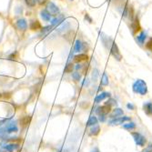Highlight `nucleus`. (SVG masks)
<instances>
[{"mask_svg": "<svg viewBox=\"0 0 152 152\" xmlns=\"http://www.w3.org/2000/svg\"><path fill=\"white\" fill-rule=\"evenodd\" d=\"M17 55H18V52H15V54L13 53V54L11 55V56H9V57H8V59H11V60H12V59H16Z\"/></svg>", "mask_w": 152, "mask_h": 152, "instance_id": "31", "label": "nucleus"}, {"mask_svg": "<svg viewBox=\"0 0 152 152\" xmlns=\"http://www.w3.org/2000/svg\"><path fill=\"white\" fill-rule=\"evenodd\" d=\"M16 25H17V27H18V28L19 30H21V31H25V30H26V28H27V22H26L25 19H23V18L18 19V20L17 21Z\"/></svg>", "mask_w": 152, "mask_h": 152, "instance_id": "9", "label": "nucleus"}, {"mask_svg": "<svg viewBox=\"0 0 152 152\" xmlns=\"http://www.w3.org/2000/svg\"><path fill=\"white\" fill-rule=\"evenodd\" d=\"M65 19V18H64V16H60V15H58V17H56L52 21H51V25L54 26H57V25H59L60 23H62L63 22V20Z\"/></svg>", "mask_w": 152, "mask_h": 152, "instance_id": "18", "label": "nucleus"}, {"mask_svg": "<svg viewBox=\"0 0 152 152\" xmlns=\"http://www.w3.org/2000/svg\"><path fill=\"white\" fill-rule=\"evenodd\" d=\"M143 108H144V111L146 112L147 115H148V116L152 115V102L145 103L143 106Z\"/></svg>", "mask_w": 152, "mask_h": 152, "instance_id": "14", "label": "nucleus"}, {"mask_svg": "<svg viewBox=\"0 0 152 152\" xmlns=\"http://www.w3.org/2000/svg\"><path fill=\"white\" fill-rule=\"evenodd\" d=\"M18 130V127L16 124H13V122L8 123L7 126L6 127V132L7 133H13V132H17Z\"/></svg>", "mask_w": 152, "mask_h": 152, "instance_id": "12", "label": "nucleus"}, {"mask_svg": "<svg viewBox=\"0 0 152 152\" xmlns=\"http://www.w3.org/2000/svg\"><path fill=\"white\" fill-rule=\"evenodd\" d=\"M123 114H124V113H123V110H122L121 108L117 107V108H115V109L113 110V111H112L111 115H110V118H118V117H121Z\"/></svg>", "mask_w": 152, "mask_h": 152, "instance_id": "16", "label": "nucleus"}, {"mask_svg": "<svg viewBox=\"0 0 152 152\" xmlns=\"http://www.w3.org/2000/svg\"><path fill=\"white\" fill-rule=\"evenodd\" d=\"M123 128L125 129H128V130H132V129H134L136 128V125H135V123H133V122H129V123H127V124H124Z\"/></svg>", "mask_w": 152, "mask_h": 152, "instance_id": "22", "label": "nucleus"}, {"mask_svg": "<svg viewBox=\"0 0 152 152\" xmlns=\"http://www.w3.org/2000/svg\"><path fill=\"white\" fill-rule=\"evenodd\" d=\"M131 135H132L133 139H134V140H135V142H136V144L137 146H140V147H144L145 146V144L147 142V140H146V137L143 135H141L139 132H133V133H131Z\"/></svg>", "mask_w": 152, "mask_h": 152, "instance_id": "3", "label": "nucleus"}, {"mask_svg": "<svg viewBox=\"0 0 152 152\" xmlns=\"http://www.w3.org/2000/svg\"><path fill=\"white\" fill-rule=\"evenodd\" d=\"M0 152H2V150H0Z\"/></svg>", "mask_w": 152, "mask_h": 152, "instance_id": "36", "label": "nucleus"}, {"mask_svg": "<svg viewBox=\"0 0 152 152\" xmlns=\"http://www.w3.org/2000/svg\"><path fill=\"white\" fill-rule=\"evenodd\" d=\"M99 132H100V127L98 125V124H96V125H95V126L90 129L89 135H90V136L96 137V136H98V135L99 134Z\"/></svg>", "mask_w": 152, "mask_h": 152, "instance_id": "17", "label": "nucleus"}, {"mask_svg": "<svg viewBox=\"0 0 152 152\" xmlns=\"http://www.w3.org/2000/svg\"><path fill=\"white\" fill-rule=\"evenodd\" d=\"M70 1H73V0H70Z\"/></svg>", "mask_w": 152, "mask_h": 152, "instance_id": "37", "label": "nucleus"}, {"mask_svg": "<svg viewBox=\"0 0 152 152\" xmlns=\"http://www.w3.org/2000/svg\"><path fill=\"white\" fill-rule=\"evenodd\" d=\"M72 78L75 81H79L81 79V75L78 72H73L72 73Z\"/></svg>", "mask_w": 152, "mask_h": 152, "instance_id": "26", "label": "nucleus"}, {"mask_svg": "<svg viewBox=\"0 0 152 152\" xmlns=\"http://www.w3.org/2000/svg\"><path fill=\"white\" fill-rule=\"evenodd\" d=\"M74 69V65L72 63H67L66 67H65V72L66 73H72Z\"/></svg>", "mask_w": 152, "mask_h": 152, "instance_id": "23", "label": "nucleus"}, {"mask_svg": "<svg viewBox=\"0 0 152 152\" xmlns=\"http://www.w3.org/2000/svg\"><path fill=\"white\" fill-rule=\"evenodd\" d=\"M98 76H99V70H98V69H95V70L93 71V78H94L95 81H96V77H98Z\"/></svg>", "mask_w": 152, "mask_h": 152, "instance_id": "28", "label": "nucleus"}, {"mask_svg": "<svg viewBox=\"0 0 152 152\" xmlns=\"http://www.w3.org/2000/svg\"><path fill=\"white\" fill-rule=\"evenodd\" d=\"M47 9L51 14V16H54V17H58L59 15V13H60L59 8L56 5H55L53 2H48V3Z\"/></svg>", "mask_w": 152, "mask_h": 152, "instance_id": "4", "label": "nucleus"}, {"mask_svg": "<svg viewBox=\"0 0 152 152\" xmlns=\"http://www.w3.org/2000/svg\"><path fill=\"white\" fill-rule=\"evenodd\" d=\"M146 47H147L148 49H149L150 51H152V39L149 41V42H148V44L146 45Z\"/></svg>", "mask_w": 152, "mask_h": 152, "instance_id": "30", "label": "nucleus"}, {"mask_svg": "<svg viewBox=\"0 0 152 152\" xmlns=\"http://www.w3.org/2000/svg\"><path fill=\"white\" fill-rule=\"evenodd\" d=\"M30 121H31V117L30 116L22 117L19 119V125L22 128H26V127H28V125L30 124Z\"/></svg>", "mask_w": 152, "mask_h": 152, "instance_id": "8", "label": "nucleus"}, {"mask_svg": "<svg viewBox=\"0 0 152 152\" xmlns=\"http://www.w3.org/2000/svg\"><path fill=\"white\" fill-rule=\"evenodd\" d=\"M105 119H106V117H105V116H99V120H100V121L104 122Z\"/></svg>", "mask_w": 152, "mask_h": 152, "instance_id": "34", "label": "nucleus"}, {"mask_svg": "<svg viewBox=\"0 0 152 152\" xmlns=\"http://www.w3.org/2000/svg\"><path fill=\"white\" fill-rule=\"evenodd\" d=\"M101 41H102V43L104 45V47L109 50L110 54L112 55V56L117 58L118 60H120L121 59V55L119 53V50L117 47V45L114 43V41L112 38H110L109 37L106 36L105 34H101Z\"/></svg>", "mask_w": 152, "mask_h": 152, "instance_id": "1", "label": "nucleus"}, {"mask_svg": "<svg viewBox=\"0 0 152 152\" xmlns=\"http://www.w3.org/2000/svg\"><path fill=\"white\" fill-rule=\"evenodd\" d=\"M26 4L30 7H34L37 4V0H25Z\"/></svg>", "mask_w": 152, "mask_h": 152, "instance_id": "25", "label": "nucleus"}, {"mask_svg": "<svg viewBox=\"0 0 152 152\" xmlns=\"http://www.w3.org/2000/svg\"><path fill=\"white\" fill-rule=\"evenodd\" d=\"M127 107H128V108H129V109H131V110H133V109L135 108V107H134V105H133V104H128V105H127Z\"/></svg>", "mask_w": 152, "mask_h": 152, "instance_id": "33", "label": "nucleus"}, {"mask_svg": "<svg viewBox=\"0 0 152 152\" xmlns=\"http://www.w3.org/2000/svg\"><path fill=\"white\" fill-rule=\"evenodd\" d=\"M98 118H96V117H95V116H91L90 118H89V119L88 120V122H87V126L88 127V126H95V125H96L98 124Z\"/></svg>", "mask_w": 152, "mask_h": 152, "instance_id": "20", "label": "nucleus"}, {"mask_svg": "<svg viewBox=\"0 0 152 152\" xmlns=\"http://www.w3.org/2000/svg\"><path fill=\"white\" fill-rule=\"evenodd\" d=\"M52 27H53V26H52V25H51V26H45V27H43V28H42V34L48 33V32L51 30Z\"/></svg>", "mask_w": 152, "mask_h": 152, "instance_id": "27", "label": "nucleus"}, {"mask_svg": "<svg viewBox=\"0 0 152 152\" xmlns=\"http://www.w3.org/2000/svg\"><path fill=\"white\" fill-rule=\"evenodd\" d=\"M130 120L129 117H118L115 118L112 120H110L109 124L110 125H120V124H124V122Z\"/></svg>", "mask_w": 152, "mask_h": 152, "instance_id": "6", "label": "nucleus"}, {"mask_svg": "<svg viewBox=\"0 0 152 152\" xmlns=\"http://www.w3.org/2000/svg\"><path fill=\"white\" fill-rule=\"evenodd\" d=\"M146 37H147V33L146 32H141L139 36L137 37V42L139 43L140 45H143L144 44V42H145V39H146Z\"/></svg>", "mask_w": 152, "mask_h": 152, "instance_id": "15", "label": "nucleus"}, {"mask_svg": "<svg viewBox=\"0 0 152 152\" xmlns=\"http://www.w3.org/2000/svg\"><path fill=\"white\" fill-rule=\"evenodd\" d=\"M143 152H152V144L148 145V146L143 150Z\"/></svg>", "mask_w": 152, "mask_h": 152, "instance_id": "29", "label": "nucleus"}, {"mask_svg": "<svg viewBox=\"0 0 152 152\" xmlns=\"http://www.w3.org/2000/svg\"><path fill=\"white\" fill-rule=\"evenodd\" d=\"M40 16L42 19L46 22H49L51 20V14L48 11V9H43L40 12Z\"/></svg>", "mask_w": 152, "mask_h": 152, "instance_id": "10", "label": "nucleus"}, {"mask_svg": "<svg viewBox=\"0 0 152 152\" xmlns=\"http://www.w3.org/2000/svg\"><path fill=\"white\" fill-rule=\"evenodd\" d=\"M48 2V0H37V3H38L39 5H44Z\"/></svg>", "mask_w": 152, "mask_h": 152, "instance_id": "32", "label": "nucleus"}, {"mask_svg": "<svg viewBox=\"0 0 152 152\" xmlns=\"http://www.w3.org/2000/svg\"><path fill=\"white\" fill-rule=\"evenodd\" d=\"M109 96V94L107 93V92H102L101 94L98 95L96 96V99H95V102L96 103H99L101 101H103L104 99H106L107 98H108Z\"/></svg>", "mask_w": 152, "mask_h": 152, "instance_id": "13", "label": "nucleus"}, {"mask_svg": "<svg viewBox=\"0 0 152 152\" xmlns=\"http://www.w3.org/2000/svg\"><path fill=\"white\" fill-rule=\"evenodd\" d=\"M101 85L102 86H107L108 85V77L106 73H103V76L101 77Z\"/></svg>", "mask_w": 152, "mask_h": 152, "instance_id": "24", "label": "nucleus"}, {"mask_svg": "<svg viewBox=\"0 0 152 152\" xmlns=\"http://www.w3.org/2000/svg\"><path fill=\"white\" fill-rule=\"evenodd\" d=\"M29 28L31 30H38V29H42V26H41L40 22L37 20H33L29 24Z\"/></svg>", "mask_w": 152, "mask_h": 152, "instance_id": "11", "label": "nucleus"}, {"mask_svg": "<svg viewBox=\"0 0 152 152\" xmlns=\"http://www.w3.org/2000/svg\"><path fill=\"white\" fill-rule=\"evenodd\" d=\"M2 148L7 151V152H14L19 148V145L16 142H11L9 144H6L3 145Z\"/></svg>", "mask_w": 152, "mask_h": 152, "instance_id": "7", "label": "nucleus"}, {"mask_svg": "<svg viewBox=\"0 0 152 152\" xmlns=\"http://www.w3.org/2000/svg\"><path fill=\"white\" fill-rule=\"evenodd\" d=\"M82 49H83V44L81 43L80 40H77L74 46V52H79L82 51Z\"/></svg>", "mask_w": 152, "mask_h": 152, "instance_id": "21", "label": "nucleus"}, {"mask_svg": "<svg viewBox=\"0 0 152 152\" xmlns=\"http://www.w3.org/2000/svg\"><path fill=\"white\" fill-rule=\"evenodd\" d=\"M110 110H111V107L107 104H106L104 106L99 107L96 109V112L99 114V116H106L110 112Z\"/></svg>", "mask_w": 152, "mask_h": 152, "instance_id": "5", "label": "nucleus"}, {"mask_svg": "<svg viewBox=\"0 0 152 152\" xmlns=\"http://www.w3.org/2000/svg\"><path fill=\"white\" fill-rule=\"evenodd\" d=\"M1 96H2V95H1V94H0V98H1Z\"/></svg>", "mask_w": 152, "mask_h": 152, "instance_id": "35", "label": "nucleus"}, {"mask_svg": "<svg viewBox=\"0 0 152 152\" xmlns=\"http://www.w3.org/2000/svg\"><path fill=\"white\" fill-rule=\"evenodd\" d=\"M87 59H88V56H87L86 54H80V55H77V56H76L74 58V60L77 63H80V62L85 61Z\"/></svg>", "mask_w": 152, "mask_h": 152, "instance_id": "19", "label": "nucleus"}, {"mask_svg": "<svg viewBox=\"0 0 152 152\" xmlns=\"http://www.w3.org/2000/svg\"><path fill=\"white\" fill-rule=\"evenodd\" d=\"M133 91L137 94L140 95H146L148 92V88H147V84L141 79H137V81H135V83L133 84Z\"/></svg>", "mask_w": 152, "mask_h": 152, "instance_id": "2", "label": "nucleus"}]
</instances>
